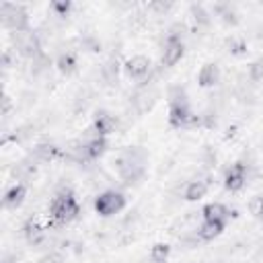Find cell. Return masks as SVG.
<instances>
[{
    "mask_svg": "<svg viewBox=\"0 0 263 263\" xmlns=\"http://www.w3.org/2000/svg\"><path fill=\"white\" fill-rule=\"evenodd\" d=\"M146 164L148 152L142 146H127L113 160L115 173L125 185H138L146 175Z\"/></svg>",
    "mask_w": 263,
    "mask_h": 263,
    "instance_id": "cell-1",
    "label": "cell"
},
{
    "mask_svg": "<svg viewBox=\"0 0 263 263\" xmlns=\"http://www.w3.org/2000/svg\"><path fill=\"white\" fill-rule=\"evenodd\" d=\"M166 99H168V125L171 127L187 129V127L201 123V115H195V111L191 109L187 90L183 86H179V84L168 86Z\"/></svg>",
    "mask_w": 263,
    "mask_h": 263,
    "instance_id": "cell-2",
    "label": "cell"
},
{
    "mask_svg": "<svg viewBox=\"0 0 263 263\" xmlns=\"http://www.w3.org/2000/svg\"><path fill=\"white\" fill-rule=\"evenodd\" d=\"M80 214V203H78V197L76 193L70 189V187H64L60 189L51 203H49V218L53 224H68L72 220H76Z\"/></svg>",
    "mask_w": 263,
    "mask_h": 263,
    "instance_id": "cell-3",
    "label": "cell"
},
{
    "mask_svg": "<svg viewBox=\"0 0 263 263\" xmlns=\"http://www.w3.org/2000/svg\"><path fill=\"white\" fill-rule=\"evenodd\" d=\"M0 23L10 33H23L29 31V12L23 4L16 2H2L0 4Z\"/></svg>",
    "mask_w": 263,
    "mask_h": 263,
    "instance_id": "cell-4",
    "label": "cell"
},
{
    "mask_svg": "<svg viewBox=\"0 0 263 263\" xmlns=\"http://www.w3.org/2000/svg\"><path fill=\"white\" fill-rule=\"evenodd\" d=\"M92 205H95V212H97L99 216L109 218V216H115V214H119V212L125 210L127 197H125V193L119 191V189H105V191H101V193L95 197V203H92Z\"/></svg>",
    "mask_w": 263,
    "mask_h": 263,
    "instance_id": "cell-5",
    "label": "cell"
},
{
    "mask_svg": "<svg viewBox=\"0 0 263 263\" xmlns=\"http://www.w3.org/2000/svg\"><path fill=\"white\" fill-rule=\"evenodd\" d=\"M185 55V41H183V33H179V25H175L164 39L162 45V53H160V64L164 68H173L177 66Z\"/></svg>",
    "mask_w": 263,
    "mask_h": 263,
    "instance_id": "cell-6",
    "label": "cell"
},
{
    "mask_svg": "<svg viewBox=\"0 0 263 263\" xmlns=\"http://www.w3.org/2000/svg\"><path fill=\"white\" fill-rule=\"evenodd\" d=\"M10 37H12V43H14V49L18 51V55H23L27 60H35L37 55L43 53L41 39L33 29L23 31V33H10Z\"/></svg>",
    "mask_w": 263,
    "mask_h": 263,
    "instance_id": "cell-7",
    "label": "cell"
},
{
    "mask_svg": "<svg viewBox=\"0 0 263 263\" xmlns=\"http://www.w3.org/2000/svg\"><path fill=\"white\" fill-rule=\"evenodd\" d=\"M249 181V166L245 162H234L224 171V189L230 193H238Z\"/></svg>",
    "mask_w": 263,
    "mask_h": 263,
    "instance_id": "cell-8",
    "label": "cell"
},
{
    "mask_svg": "<svg viewBox=\"0 0 263 263\" xmlns=\"http://www.w3.org/2000/svg\"><path fill=\"white\" fill-rule=\"evenodd\" d=\"M88 132H90L88 136L80 138V140H82V154H84V162H90V160L101 158V156L107 152V148H109V140H107V138L97 136L90 127H88Z\"/></svg>",
    "mask_w": 263,
    "mask_h": 263,
    "instance_id": "cell-9",
    "label": "cell"
},
{
    "mask_svg": "<svg viewBox=\"0 0 263 263\" xmlns=\"http://www.w3.org/2000/svg\"><path fill=\"white\" fill-rule=\"evenodd\" d=\"M150 70H152V64H150V60H148L146 55H142V53L132 55V58H127V60L123 62V72H125V76H127L129 80H134V82H142V80L150 74Z\"/></svg>",
    "mask_w": 263,
    "mask_h": 263,
    "instance_id": "cell-10",
    "label": "cell"
},
{
    "mask_svg": "<svg viewBox=\"0 0 263 263\" xmlns=\"http://www.w3.org/2000/svg\"><path fill=\"white\" fill-rule=\"evenodd\" d=\"M115 127H117V117H115L113 113H109V111H105V109H101V111L95 113L90 129H92L97 136L109 138V136L115 132Z\"/></svg>",
    "mask_w": 263,
    "mask_h": 263,
    "instance_id": "cell-11",
    "label": "cell"
},
{
    "mask_svg": "<svg viewBox=\"0 0 263 263\" xmlns=\"http://www.w3.org/2000/svg\"><path fill=\"white\" fill-rule=\"evenodd\" d=\"M226 228V222H218V220H201V224L195 228V236L201 242H210L214 238H218Z\"/></svg>",
    "mask_w": 263,
    "mask_h": 263,
    "instance_id": "cell-12",
    "label": "cell"
},
{
    "mask_svg": "<svg viewBox=\"0 0 263 263\" xmlns=\"http://www.w3.org/2000/svg\"><path fill=\"white\" fill-rule=\"evenodd\" d=\"M23 236H25L27 245H31V247H39V245L45 242L47 232H45V228H43L37 220L29 218V220L23 224Z\"/></svg>",
    "mask_w": 263,
    "mask_h": 263,
    "instance_id": "cell-13",
    "label": "cell"
},
{
    "mask_svg": "<svg viewBox=\"0 0 263 263\" xmlns=\"http://www.w3.org/2000/svg\"><path fill=\"white\" fill-rule=\"evenodd\" d=\"M25 197H27V185H25V183H12V185L4 191L2 203H4V208H8V210H16V208L23 205Z\"/></svg>",
    "mask_w": 263,
    "mask_h": 263,
    "instance_id": "cell-14",
    "label": "cell"
},
{
    "mask_svg": "<svg viewBox=\"0 0 263 263\" xmlns=\"http://www.w3.org/2000/svg\"><path fill=\"white\" fill-rule=\"evenodd\" d=\"M220 68H218V64H214V62H208V64H203L201 68H199V72H197V84L201 86V88H214L218 82H220Z\"/></svg>",
    "mask_w": 263,
    "mask_h": 263,
    "instance_id": "cell-15",
    "label": "cell"
},
{
    "mask_svg": "<svg viewBox=\"0 0 263 263\" xmlns=\"http://www.w3.org/2000/svg\"><path fill=\"white\" fill-rule=\"evenodd\" d=\"M208 191H210V183H208V181H203V179H193V181H189V183L185 185V189H183V199H187V201H199V199H203V197L208 195Z\"/></svg>",
    "mask_w": 263,
    "mask_h": 263,
    "instance_id": "cell-16",
    "label": "cell"
},
{
    "mask_svg": "<svg viewBox=\"0 0 263 263\" xmlns=\"http://www.w3.org/2000/svg\"><path fill=\"white\" fill-rule=\"evenodd\" d=\"M62 156V150L53 144H37L33 150H31V158L33 162H51L55 158Z\"/></svg>",
    "mask_w": 263,
    "mask_h": 263,
    "instance_id": "cell-17",
    "label": "cell"
},
{
    "mask_svg": "<svg viewBox=\"0 0 263 263\" xmlns=\"http://www.w3.org/2000/svg\"><path fill=\"white\" fill-rule=\"evenodd\" d=\"M230 218V210L220 203V201H212V203H205L201 208V220H218V222H228Z\"/></svg>",
    "mask_w": 263,
    "mask_h": 263,
    "instance_id": "cell-18",
    "label": "cell"
},
{
    "mask_svg": "<svg viewBox=\"0 0 263 263\" xmlns=\"http://www.w3.org/2000/svg\"><path fill=\"white\" fill-rule=\"evenodd\" d=\"M55 66L64 76H72V74L78 72V58L72 51H62L55 60Z\"/></svg>",
    "mask_w": 263,
    "mask_h": 263,
    "instance_id": "cell-19",
    "label": "cell"
},
{
    "mask_svg": "<svg viewBox=\"0 0 263 263\" xmlns=\"http://www.w3.org/2000/svg\"><path fill=\"white\" fill-rule=\"evenodd\" d=\"M214 12H216V16H218V18H220L224 25L234 27V25L238 23V12H236V8H234L232 4H228V2L214 4Z\"/></svg>",
    "mask_w": 263,
    "mask_h": 263,
    "instance_id": "cell-20",
    "label": "cell"
},
{
    "mask_svg": "<svg viewBox=\"0 0 263 263\" xmlns=\"http://www.w3.org/2000/svg\"><path fill=\"white\" fill-rule=\"evenodd\" d=\"M156 92L150 88H144V90H140L136 97H134V107H136V111L138 113H146V111H150L152 107H154V103H156Z\"/></svg>",
    "mask_w": 263,
    "mask_h": 263,
    "instance_id": "cell-21",
    "label": "cell"
},
{
    "mask_svg": "<svg viewBox=\"0 0 263 263\" xmlns=\"http://www.w3.org/2000/svg\"><path fill=\"white\" fill-rule=\"evenodd\" d=\"M189 14H191V18H193V23L197 27H208L212 23V12L203 4H191L189 6Z\"/></svg>",
    "mask_w": 263,
    "mask_h": 263,
    "instance_id": "cell-22",
    "label": "cell"
},
{
    "mask_svg": "<svg viewBox=\"0 0 263 263\" xmlns=\"http://www.w3.org/2000/svg\"><path fill=\"white\" fill-rule=\"evenodd\" d=\"M35 173H37V164L35 162H29V160H23V162L14 164V168H12V175H14L16 183H23V181L31 179Z\"/></svg>",
    "mask_w": 263,
    "mask_h": 263,
    "instance_id": "cell-23",
    "label": "cell"
},
{
    "mask_svg": "<svg viewBox=\"0 0 263 263\" xmlns=\"http://www.w3.org/2000/svg\"><path fill=\"white\" fill-rule=\"evenodd\" d=\"M171 257V247L166 242H156L150 249V261L152 263H168Z\"/></svg>",
    "mask_w": 263,
    "mask_h": 263,
    "instance_id": "cell-24",
    "label": "cell"
},
{
    "mask_svg": "<svg viewBox=\"0 0 263 263\" xmlns=\"http://www.w3.org/2000/svg\"><path fill=\"white\" fill-rule=\"evenodd\" d=\"M101 74H103V78L109 82V84H113V82H117V76H119V64H117V60H107L105 62V66L101 68Z\"/></svg>",
    "mask_w": 263,
    "mask_h": 263,
    "instance_id": "cell-25",
    "label": "cell"
},
{
    "mask_svg": "<svg viewBox=\"0 0 263 263\" xmlns=\"http://www.w3.org/2000/svg\"><path fill=\"white\" fill-rule=\"evenodd\" d=\"M72 6H74V4H72L70 0H55V2L49 4L53 16H60V18H66V16L72 12Z\"/></svg>",
    "mask_w": 263,
    "mask_h": 263,
    "instance_id": "cell-26",
    "label": "cell"
},
{
    "mask_svg": "<svg viewBox=\"0 0 263 263\" xmlns=\"http://www.w3.org/2000/svg\"><path fill=\"white\" fill-rule=\"evenodd\" d=\"M249 78H251V82L263 84V58H257L255 62H251V66H249Z\"/></svg>",
    "mask_w": 263,
    "mask_h": 263,
    "instance_id": "cell-27",
    "label": "cell"
},
{
    "mask_svg": "<svg viewBox=\"0 0 263 263\" xmlns=\"http://www.w3.org/2000/svg\"><path fill=\"white\" fill-rule=\"evenodd\" d=\"M249 208V214L255 216V218H263V195H253L247 203Z\"/></svg>",
    "mask_w": 263,
    "mask_h": 263,
    "instance_id": "cell-28",
    "label": "cell"
},
{
    "mask_svg": "<svg viewBox=\"0 0 263 263\" xmlns=\"http://www.w3.org/2000/svg\"><path fill=\"white\" fill-rule=\"evenodd\" d=\"M226 47H228L230 53H234V55H242L245 49H247V43H245L240 37H228V39H226Z\"/></svg>",
    "mask_w": 263,
    "mask_h": 263,
    "instance_id": "cell-29",
    "label": "cell"
},
{
    "mask_svg": "<svg viewBox=\"0 0 263 263\" xmlns=\"http://www.w3.org/2000/svg\"><path fill=\"white\" fill-rule=\"evenodd\" d=\"M49 64H51V60L45 55V51L41 53V55H37L35 60H31V70L35 72V74H39V72H45L47 68H49Z\"/></svg>",
    "mask_w": 263,
    "mask_h": 263,
    "instance_id": "cell-30",
    "label": "cell"
},
{
    "mask_svg": "<svg viewBox=\"0 0 263 263\" xmlns=\"http://www.w3.org/2000/svg\"><path fill=\"white\" fill-rule=\"evenodd\" d=\"M173 8V2H150L148 4V10H154V12H158V14H164V12H168Z\"/></svg>",
    "mask_w": 263,
    "mask_h": 263,
    "instance_id": "cell-31",
    "label": "cell"
},
{
    "mask_svg": "<svg viewBox=\"0 0 263 263\" xmlns=\"http://www.w3.org/2000/svg\"><path fill=\"white\" fill-rule=\"evenodd\" d=\"M39 263H64V259L60 255H55V253H47L45 257L39 259Z\"/></svg>",
    "mask_w": 263,
    "mask_h": 263,
    "instance_id": "cell-32",
    "label": "cell"
},
{
    "mask_svg": "<svg viewBox=\"0 0 263 263\" xmlns=\"http://www.w3.org/2000/svg\"><path fill=\"white\" fill-rule=\"evenodd\" d=\"M2 263H16V259L10 257V255H4V257H2Z\"/></svg>",
    "mask_w": 263,
    "mask_h": 263,
    "instance_id": "cell-33",
    "label": "cell"
}]
</instances>
